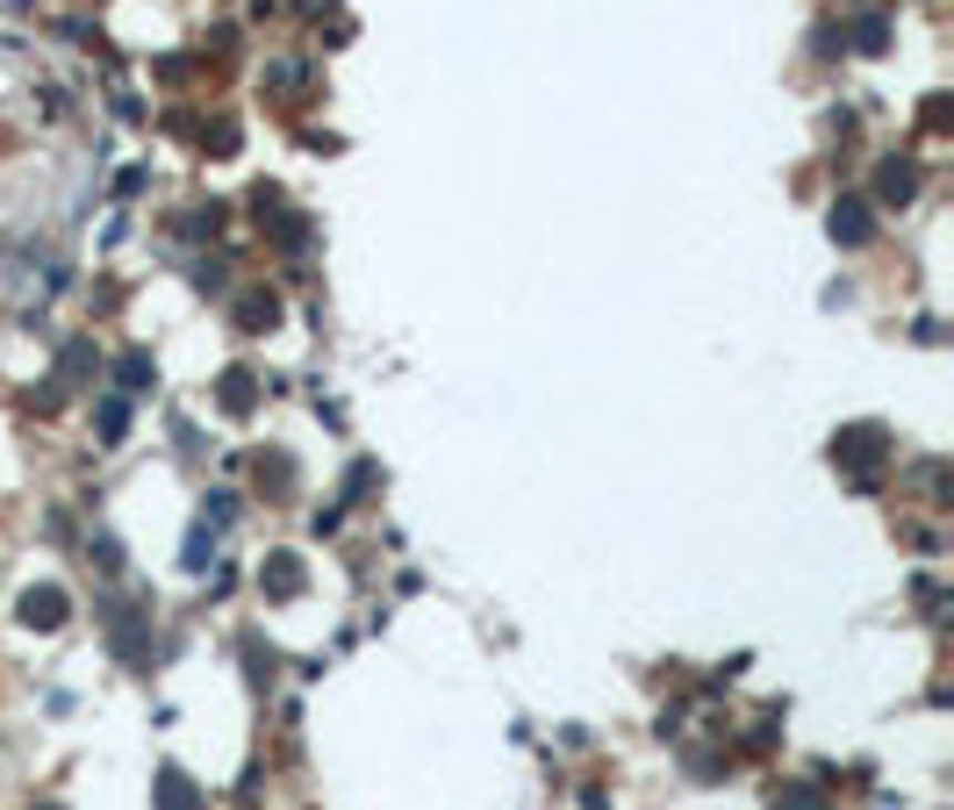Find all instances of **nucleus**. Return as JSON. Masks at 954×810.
I'll list each match as a JSON object with an SVG mask.
<instances>
[{"label": "nucleus", "mask_w": 954, "mask_h": 810, "mask_svg": "<svg viewBox=\"0 0 954 810\" xmlns=\"http://www.w3.org/2000/svg\"><path fill=\"white\" fill-rule=\"evenodd\" d=\"M22 624L58 632V624H65V595H58V588H29V595H22Z\"/></svg>", "instance_id": "nucleus-1"}, {"label": "nucleus", "mask_w": 954, "mask_h": 810, "mask_svg": "<svg viewBox=\"0 0 954 810\" xmlns=\"http://www.w3.org/2000/svg\"><path fill=\"white\" fill-rule=\"evenodd\" d=\"M832 237L840 244H869V208L861 202H832Z\"/></svg>", "instance_id": "nucleus-2"}, {"label": "nucleus", "mask_w": 954, "mask_h": 810, "mask_svg": "<svg viewBox=\"0 0 954 810\" xmlns=\"http://www.w3.org/2000/svg\"><path fill=\"white\" fill-rule=\"evenodd\" d=\"M875 180H883V187H875V194H883V202H912V165H904V158H883V173H875Z\"/></svg>", "instance_id": "nucleus-3"}, {"label": "nucleus", "mask_w": 954, "mask_h": 810, "mask_svg": "<svg viewBox=\"0 0 954 810\" xmlns=\"http://www.w3.org/2000/svg\"><path fill=\"white\" fill-rule=\"evenodd\" d=\"M123 431H130V402H101V438L115 445Z\"/></svg>", "instance_id": "nucleus-4"}, {"label": "nucleus", "mask_w": 954, "mask_h": 810, "mask_svg": "<svg viewBox=\"0 0 954 810\" xmlns=\"http://www.w3.org/2000/svg\"><path fill=\"white\" fill-rule=\"evenodd\" d=\"M158 789H165V803H173V810H194V789H187V782H179V775H173V768H165V775H158Z\"/></svg>", "instance_id": "nucleus-5"}, {"label": "nucleus", "mask_w": 954, "mask_h": 810, "mask_svg": "<svg viewBox=\"0 0 954 810\" xmlns=\"http://www.w3.org/2000/svg\"><path fill=\"white\" fill-rule=\"evenodd\" d=\"M223 402H230V417H245V402H252V380H245V373H230V380H223Z\"/></svg>", "instance_id": "nucleus-6"}, {"label": "nucleus", "mask_w": 954, "mask_h": 810, "mask_svg": "<svg viewBox=\"0 0 954 810\" xmlns=\"http://www.w3.org/2000/svg\"><path fill=\"white\" fill-rule=\"evenodd\" d=\"M37 810H58V803H37Z\"/></svg>", "instance_id": "nucleus-7"}]
</instances>
